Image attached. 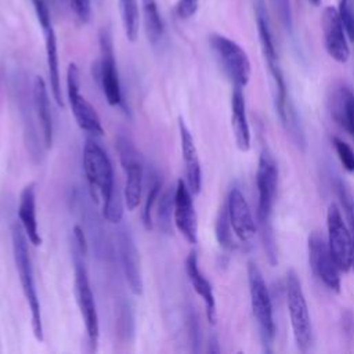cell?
I'll return each mask as SVG.
<instances>
[{"label":"cell","instance_id":"cell-1","mask_svg":"<svg viewBox=\"0 0 354 354\" xmlns=\"http://www.w3.org/2000/svg\"><path fill=\"white\" fill-rule=\"evenodd\" d=\"M83 170L93 199L102 203L104 218L112 224L119 223L123 216V205L115 187L112 163L94 140H87L83 147Z\"/></svg>","mask_w":354,"mask_h":354},{"label":"cell","instance_id":"cell-2","mask_svg":"<svg viewBox=\"0 0 354 354\" xmlns=\"http://www.w3.org/2000/svg\"><path fill=\"white\" fill-rule=\"evenodd\" d=\"M256 185H257V217L260 224L261 239L264 250L267 253L271 266L277 264V246L271 225V214L277 195L278 187V170L274 159L268 152L263 151L259 158L257 171H256Z\"/></svg>","mask_w":354,"mask_h":354},{"label":"cell","instance_id":"cell-3","mask_svg":"<svg viewBox=\"0 0 354 354\" xmlns=\"http://www.w3.org/2000/svg\"><path fill=\"white\" fill-rule=\"evenodd\" d=\"M12 253H14V261L15 267L19 275L21 286L24 296L26 299V303L30 310V324L32 330L36 337V340L43 342V319H41V308L40 301L37 296V290L35 286V277H33V268L32 261L29 256L28 249V236L21 227V224H14L12 227Z\"/></svg>","mask_w":354,"mask_h":354},{"label":"cell","instance_id":"cell-4","mask_svg":"<svg viewBox=\"0 0 354 354\" xmlns=\"http://www.w3.org/2000/svg\"><path fill=\"white\" fill-rule=\"evenodd\" d=\"M286 304L296 347L306 353L311 346L313 328L303 288L293 270H289L286 274Z\"/></svg>","mask_w":354,"mask_h":354},{"label":"cell","instance_id":"cell-5","mask_svg":"<svg viewBox=\"0 0 354 354\" xmlns=\"http://www.w3.org/2000/svg\"><path fill=\"white\" fill-rule=\"evenodd\" d=\"M248 282L250 295V307L256 319L260 336L264 344H271L275 336V324L272 317V304L270 292L256 263H248Z\"/></svg>","mask_w":354,"mask_h":354},{"label":"cell","instance_id":"cell-6","mask_svg":"<svg viewBox=\"0 0 354 354\" xmlns=\"http://www.w3.org/2000/svg\"><path fill=\"white\" fill-rule=\"evenodd\" d=\"M209 41L234 87L243 88L250 79V61L245 50L230 37L218 33H213L209 37Z\"/></svg>","mask_w":354,"mask_h":354},{"label":"cell","instance_id":"cell-7","mask_svg":"<svg viewBox=\"0 0 354 354\" xmlns=\"http://www.w3.org/2000/svg\"><path fill=\"white\" fill-rule=\"evenodd\" d=\"M66 93L77 126L93 136H102L104 127L97 111L80 94V73L77 65L73 62L69 64L66 71Z\"/></svg>","mask_w":354,"mask_h":354},{"label":"cell","instance_id":"cell-8","mask_svg":"<svg viewBox=\"0 0 354 354\" xmlns=\"http://www.w3.org/2000/svg\"><path fill=\"white\" fill-rule=\"evenodd\" d=\"M75 292L77 306L84 322V328L87 332V340L91 350L97 348L98 336H100V322L95 307L94 295L91 292L87 270L84 263L79 256H75Z\"/></svg>","mask_w":354,"mask_h":354},{"label":"cell","instance_id":"cell-9","mask_svg":"<svg viewBox=\"0 0 354 354\" xmlns=\"http://www.w3.org/2000/svg\"><path fill=\"white\" fill-rule=\"evenodd\" d=\"M326 230L328 245L332 256L340 271H348L353 267L354 248L348 227L346 225L342 213L336 205H329L326 213Z\"/></svg>","mask_w":354,"mask_h":354},{"label":"cell","instance_id":"cell-10","mask_svg":"<svg viewBox=\"0 0 354 354\" xmlns=\"http://www.w3.org/2000/svg\"><path fill=\"white\" fill-rule=\"evenodd\" d=\"M119 158L122 166L126 171V183L123 189V199L127 210H134L141 202V192H142V163L140 160V155L131 142L124 138L119 137L116 141Z\"/></svg>","mask_w":354,"mask_h":354},{"label":"cell","instance_id":"cell-11","mask_svg":"<svg viewBox=\"0 0 354 354\" xmlns=\"http://www.w3.org/2000/svg\"><path fill=\"white\" fill-rule=\"evenodd\" d=\"M308 260L317 278L330 290L340 292V270L332 256L328 241L317 231L308 238Z\"/></svg>","mask_w":354,"mask_h":354},{"label":"cell","instance_id":"cell-12","mask_svg":"<svg viewBox=\"0 0 354 354\" xmlns=\"http://www.w3.org/2000/svg\"><path fill=\"white\" fill-rule=\"evenodd\" d=\"M100 82L102 93L106 98V102L115 106L122 102V90L113 54L112 35L108 28H102L100 32Z\"/></svg>","mask_w":354,"mask_h":354},{"label":"cell","instance_id":"cell-13","mask_svg":"<svg viewBox=\"0 0 354 354\" xmlns=\"http://www.w3.org/2000/svg\"><path fill=\"white\" fill-rule=\"evenodd\" d=\"M173 221L187 242L192 245L198 242V220L192 201V192L183 178L177 181L174 188Z\"/></svg>","mask_w":354,"mask_h":354},{"label":"cell","instance_id":"cell-14","mask_svg":"<svg viewBox=\"0 0 354 354\" xmlns=\"http://www.w3.org/2000/svg\"><path fill=\"white\" fill-rule=\"evenodd\" d=\"M321 25L326 53L340 64L347 62L350 58V48L347 44L346 30L342 24L339 11L332 6L325 7L321 18Z\"/></svg>","mask_w":354,"mask_h":354},{"label":"cell","instance_id":"cell-15","mask_svg":"<svg viewBox=\"0 0 354 354\" xmlns=\"http://www.w3.org/2000/svg\"><path fill=\"white\" fill-rule=\"evenodd\" d=\"M225 207L234 234L242 242H250L256 235V223L250 207L238 187L230 189Z\"/></svg>","mask_w":354,"mask_h":354},{"label":"cell","instance_id":"cell-16","mask_svg":"<svg viewBox=\"0 0 354 354\" xmlns=\"http://www.w3.org/2000/svg\"><path fill=\"white\" fill-rule=\"evenodd\" d=\"M118 250H119V259L122 264V270L126 278V282L130 288V290L134 295L142 293V277H141V268H140V256L137 246L133 241L131 234L127 228H120L118 234Z\"/></svg>","mask_w":354,"mask_h":354},{"label":"cell","instance_id":"cell-17","mask_svg":"<svg viewBox=\"0 0 354 354\" xmlns=\"http://www.w3.org/2000/svg\"><path fill=\"white\" fill-rule=\"evenodd\" d=\"M178 131H180V144L181 153L185 166L187 185L192 194H198L202 187V170L198 156V149L194 141L191 131L188 130L183 118H178Z\"/></svg>","mask_w":354,"mask_h":354},{"label":"cell","instance_id":"cell-18","mask_svg":"<svg viewBox=\"0 0 354 354\" xmlns=\"http://www.w3.org/2000/svg\"><path fill=\"white\" fill-rule=\"evenodd\" d=\"M185 272L187 277L194 288V290L201 296V299L205 303L206 307V317L207 321L213 325L216 322V299L213 295V288L207 278L202 274L199 266H198V256L196 252L192 250L185 259Z\"/></svg>","mask_w":354,"mask_h":354},{"label":"cell","instance_id":"cell-19","mask_svg":"<svg viewBox=\"0 0 354 354\" xmlns=\"http://www.w3.org/2000/svg\"><path fill=\"white\" fill-rule=\"evenodd\" d=\"M18 218L29 242L33 246L41 245V238L39 234V227L36 220V184L35 183H29L21 191L19 205H18Z\"/></svg>","mask_w":354,"mask_h":354},{"label":"cell","instance_id":"cell-20","mask_svg":"<svg viewBox=\"0 0 354 354\" xmlns=\"http://www.w3.org/2000/svg\"><path fill=\"white\" fill-rule=\"evenodd\" d=\"M329 109L333 120L354 137V93L347 86L333 88L329 100Z\"/></svg>","mask_w":354,"mask_h":354},{"label":"cell","instance_id":"cell-21","mask_svg":"<svg viewBox=\"0 0 354 354\" xmlns=\"http://www.w3.org/2000/svg\"><path fill=\"white\" fill-rule=\"evenodd\" d=\"M33 105L36 111V116L41 129L43 142L46 148H51L53 137H54V124H53V115H51V105L50 97L47 91L46 82L43 77L36 76L33 80Z\"/></svg>","mask_w":354,"mask_h":354},{"label":"cell","instance_id":"cell-22","mask_svg":"<svg viewBox=\"0 0 354 354\" xmlns=\"http://www.w3.org/2000/svg\"><path fill=\"white\" fill-rule=\"evenodd\" d=\"M231 127L238 149L242 152L250 148V127L246 116V104L242 88L234 87L231 97Z\"/></svg>","mask_w":354,"mask_h":354},{"label":"cell","instance_id":"cell-23","mask_svg":"<svg viewBox=\"0 0 354 354\" xmlns=\"http://www.w3.org/2000/svg\"><path fill=\"white\" fill-rule=\"evenodd\" d=\"M46 37V58H47V69L50 77V87L55 102L64 108L62 91H61V77H59V66H58V48H57V37L53 29V25L43 30Z\"/></svg>","mask_w":354,"mask_h":354},{"label":"cell","instance_id":"cell-24","mask_svg":"<svg viewBox=\"0 0 354 354\" xmlns=\"http://www.w3.org/2000/svg\"><path fill=\"white\" fill-rule=\"evenodd\" d=\"M141 10L142 18L145 24V32L151 43H158L163 36L165 25L162 15L158 8L156 0H141Z\"/></svg>","mask_w":354,"mask_h":354},{"label":"cell","instance_id":"cell-25","mask_svg":"<svg viewBox=\"0 0 354 354\" xmlns=\"http://www.w3.org/2000/svg\"><path fill=\"white\" fill-rule=\"evenodd\" d=\"M122 24L124 28L126 37L130 41H136L138 36V25H140V10L138 0H119Z\"/></svg>","mask_w":354,"mask_h":354},{"label":"cell","instance_id":"cell-26","mask_svg":"<svg viewBox=\"0 0 354 354\" xmlns=\"http://www.w3.org/2000/svg\"><path fill=\"white\" fill-rule=\"evenodd\" d=\"M173 205H174V189H171V187H169L160 195V201L158 205V223H159L160 230L165 234H171Z\"/></svg>","mask_w":354,"mask_h":354},{"label":"cell","instance_id":"cell-27","mask_svg":"<svg viewBox=\"0 0 354 354\" xmlns=\"http://www.w3.org/2000/svg\"><path fill=\"white\" fill-rule=\"evenodd\" d=\"M231 231H232V228H231V224H230V220H228L227 207L224 206L220 210L217 221H216V238H217L220 246L227 249V250H231V249L235 248V242L232 239V232Z\"/></svg>","mask_w":354,"mask_h":354},{"label":"cell","instance_id":"cell-28","mask_svg":"<svg viewBox=\"0 0 354 354\" xmlns=\"http://www.w3.org/2000/svg\"><path fill=\"white\" fill-rule=\"evenodd\" d=\"M336 189H337L339 199L342 202V206L344 209V213H346V217H347V221H348L347 227L350 230L351 239H353V248H354V199H353L350 191L347 189V187L342 181H337ZM351 268L354 271V257H353V267Z\"/></svg>","mask_w":354,"mask_h":354},{"label":"cell","instance_id":"cell-29","mask_svg":"<svg viewBox=\"0 0 354 354\" xmlns=\"http://www.w3.org/2000/svg\"><path fill=\"white\" fill-rule=\"evenodd\" d=\"M160 187H162V181L159 180L158 176H155L151 185H149V191H148L147 201H145L144 210H142V224L147 230L152 228V209H153V205H155L156 199L159 198Z\"/></svg>","mask_w":354,"mask_h":354},{"label":"cell","instance_id":"cell-30","mask_svg":"<svg viewBox=\"0 0 354 354\" xmlns=\"http://www.w3.org/2000/svg\"><path fill=\"white\" fill-rule=\"evenodd\" d=\"M332 144H333L336 155H337L340 163L343 165V167L350 173L354 171V151H353V148L339 137H333Z\"/></svg>","mask_w":354,"mask_h":354},{"label":"cell","instance_id":"cell-31","mask_svg":"<svg viewBox=\"0 0 354 354\" xmlns=\"http://www.w3.org/2000/svg\"><path fill=\"white\" fill-rule=\"evenodd\" d=\"M337 11L346 35L351 41H354V0H340Z\"/></svg>","mask_w":354,"mask_h":354},{"label":"cell","instance_id":"cell-32","mask_svg":"<svg viewBox=\"0 0 354 354\" xmlns=\"http://www.w3.org/2000/svg\"><path fill=\"white\" fill-rule=\"evenodd\" d=\"M35 8V14L37 17V21L41 26V29H47L51 26V15H50V8L47 0H30Z\"/></svg>","mask_w":354,"mask_h":354},{"label":"cell","instance_id":"cell-33","mask_svg":"<svg viewBox=\"0 0 354 354\" xmlns=\"http://www.w3.org/2000/svg\"><path fill=\"white\" fill-rule=\"evenodd\" d=\"M71 6L80 22L86 24L91 15V1L90 0H71Z\"/></svg>","mask_w":354,"mask_h":354},{"label":"cell","instance_id":"cell-34","mask_svg":"<svg viewBox=\"0 0 354 354\" xmlns=\"http://www.w3.org/2000/svg\"><path fill=\"white\" fill-rule=\"evenodd\" d=\"M199 7V0H178L177 7H176V12L181 19H187L191 18Z\"/></svg>","mask_w":354,"mask_h":354},{"label":"cell","instance_id":"cell-35","mask_svg":"<svg viewBox=\"0 0 354 354\" xmlns=\"http://www.w3.org/2000/svg\"><path fill=\"white\" fill-rule=\"evenodd\" d=\"M73 238H75V245H76L77 253L80 256H84L87 253V239H86V235H84L82 227H79V225L73 227Z\"/></svg>","mask_w":354,"mask_h":354},{"label":"cell","instance_id":"cell-36","mask_svg":"<svg viewBox=\"0 0 354 354\" xmlns=\"http://www.w3.org/2000/svg\"><path fill=\"white\" fill-rule=\"evenodd\" d=\"M274 4H275V8L281 17V19L283 21V24L286 26L290 28V22H292V18H290V8H289V0H272Z\"/></svg>","mask_w":354,"mask_h":354},{"label":"cell","instance_id":"cell-37","mask_svg":"<svg viewBox=\"0 0 354 354\" xmlns=\"http://www.w3.org/2000/svg\"><path fill=\"white\" fill-rule=\"evenodd\" d=\"M314 6H319V3H321V0H310Z\"/></svg>","mask_w":354,"mask_h":354}]
</instances>
